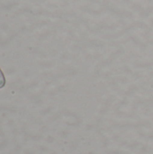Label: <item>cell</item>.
<instances>
[{
  "instance_id": "1",
  "label": "cell",
  "mask_w": 153,
  "mask_h": 154,
  "mask_svg": "<svg viewBox=\"0 0 153 154\" xmlns=\"http://www.w3.org/2000/svg\"><path fill=\"white\" fill-rule=\"evenodd\" d=\"M5 85V78L3 71L0 69V88H3Z\"/></svg>"
}]
</instances>
